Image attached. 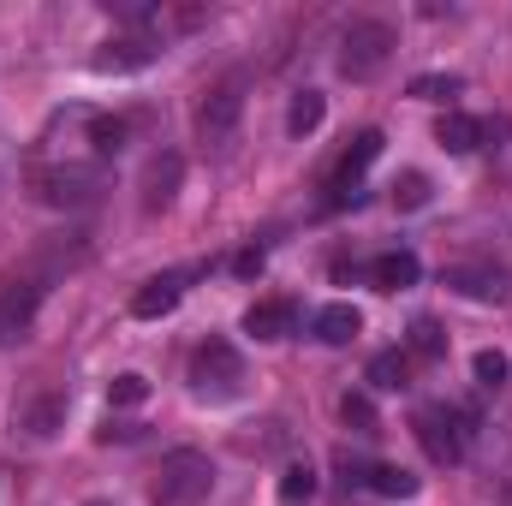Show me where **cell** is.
Instances as JSON below:
<instances>
[{
    "label": "cell",
    "mask_w": 512,
    "mask_h": 506,
    "mask_svg": "<svg viewBox=\"0 0 512 506\" xmlns=\"http://www.w3.org/2000/svg\"><path fill=\"white\" fill-rule=\"evenodd\" d=\"M30 185L48 209H90L108 191V167L102 161H42L30 173Z\"/></svg>",
    "instance_id": "obj_1"
},
{
    "label": "cell",
    "mask_w": 512,
    "mask_h": 506,
    "mask_svg": "<svg viewBox=\"0 0 512 506\" xmlns=\"http://www.w3.org/2000/svg\"><path fill=\"white\" fill-rule=\"evenodd\" d=\"M393 48H399V30L387 18H352L340 30V78L370 84L387 60H393Z\"/></svg>",
    "instance_id": "obj_2"
},
{
    "label": "cell",
    "mask_w": 512,
    "mask_h": 506,
    "mask_svg": "<svg viewBox=\"0 0 512 506\" xmlns=\"http://www.w3.org/2000/svg\"><path fill=\"white\" fill-rule=\"evenodd\" d=\"M215 489V465L197 447H173L155 471V506H203Z\"/></svg>",
    "instance_id": "obj_3"
},
{
    "label": "cell",
    "mask_w": 512,
    "mask_h": 506,
    "mask_svg": "<svg viewBox=\"0 0 512 506\" xmlns=\"http://www.w3.org/2000/svg\"><path fill=\"white\" fill-rule=\"evenodd\" d=\"M245 387V358L233 340H203L191 358V393L197 399H239Z\"/></svg>",
    "instance_id": "obj_4"
},
{
    "label": "cell",
    "mask_w": 512,
    "mask_h": 506,
    "mask_svg": "<svg viewBox=\"0 0 512 506\" xmlns=\"http://www.w3.org/2000/svg\"><path fill=\"white\" fill-rule=\"evenodd\" d=\"M239 120H245V78L233 72V78H221V84L203 90V102H197V137L203 143H227L239 131Z\"/></svg>",
    "instance_id": "obj_5"
},
{
    "label": "cell",
    "mask_w": 512,
    "mask_h": 506,
    "mask_svg": "<svg viewBox=\"0 0 512 506\" xmlns=\"http://www.w3.org/2000/svg\"><path fill=\"white\" fill-rule=\"evenodd\" d=\"M42 298H48V280H36V274H24V268L0 286V346H18V340L30 334Z\"/></svg>",
    "instance_id": "obj_6"
},
{
    "label": "cell",
    "mask_w": 512,
    "mask_h": 506,
    "mask_svg": "<svg viewBox=\"0 0 512 506\" xmlns=\"http://www.w3.org/2000/svg\"><path fill=\"white\" fill-rule=\"evenodd\" d=\"M179 185H185V155L179 149H155L143 161V179H137V209L143 215H161L179 197Z\"/></svg>",
    "instance_id": "obj_7"
},
{
    "label": "cell",
    "mask_w": 512,
    "mask_h": 506,
    "mask_svg": "<svg viewBox=\"0 0 512 506\" xmlns=\"http://www.w3.org/2000/svg\"><path fill=\"white\" fill-rule=\"evenodd\" d=\"M66 411H72V393H66V387H36V393H24V399H18L12 429H24L30 441H48V435H60V429H66Z\"/></svg>",
    "instance_id": "obj_8"
},
{
    "label": "cell",
    "mask_w": 512,
    "mask_h": 506,
    "mask_svg": "<svg viewBox=\"0 0 512 506\" xmlns=\"http://www.w3.org/2000/svg\"><path fill=\"white\" fill-rule=\"evenodd\" d=\"M411 429H417L429 465H459V459H465V429H453V411H447V405H423V411L411 417Z\"/></svg>",
    "instance_id": "obj_9"
},
{
    "label": "cell",
    "mask_w": 512,
    "mask_h": 506,
    "mask_svg": "<svg viewBox=\"0 0 512 506\" xmlns=\"http://www.w3.org/2000/svg\"><path fill=\"white\" fill-rule=\"evenodd\" d=\"M90 262V239L84 233H48L36 251H30V262H24V274H36V280H60V274H72V268H84Z\"/></svg>",
    "instance_id": "obj_10"
},
{
    "label": "cell",
    "mask_w": 512,
    "mask_h": 506,
    "mask_svg": "<svg viewBox=\"0 0 512 506\" xmlns=\"http://www.w3.org/2000/svg\"><path fill=\"white\" fill-rule=\"evenodd\" d=\"M441 286H453L459 298H477V304H507L512 298V274L507 268H483V262H453V268H441Z\"/></svg>",
    "instance_id": "obj_11"
},
{
    "label": "cell",
    "mask_w": 512,
    "mask_h": 506,
    "mask_svg": "<svg viewBox=\"0 0 512 506\" xmlns=\"http://www.w3.org/2000/svg\"><path fill=\"white\" fill-rule=\"evenodd\" d=\"M376 155H382V131H358V137L346 143V155L334 161V179H328V209H340L346 197H358L352 185L364 179V167H370Z\"/></svg>",
    "instance_id": "obj_12"
},
{
    "label": "cell",
    "mask_w": 512,
    "mask_h": 506,
    "mask_svg": "<svg viewBox=\"0 0 512 506\" xmlns=\"http://www.w3.org/2000/svg\"><path fill=\"white\" fill-rule=\"evenodd\" d=\"M161 54V36L155 30H126V36H114V42H102V54L90 60L96 72H137V66H149Z\"/></svg>",
    "instance_id": "obj_13"
},
{
    "label": "cell",
    "mask_w": 512,
    "mask_h": 506,
    "mask_svg": "<svg viewBox=\"0 0 512 506\" xmlns=\"http://www.w3.org/2000/svg\"><path fill=\"white\" fill-rule=\"evenodd\" d=\"M179 298H185V274H155V280H143L131 292V316L137 322H155V316L179 310Z\"/></svg>",
    "instance_id": "obj_14"
},
{
    "label": "cell",
    "mask_w": 512,
    "mask_h": 506,
    "mask_svg": "<svg viewBox=\"0 0 512 506\" xmlns=\"http://www.w3.org/2000/svg\"><path fill=\"white\" fill-rule=\"evenodd\" d=\"M292 328H298V304H286V298H268V304L245 310V334L251 340H286Z\"/></svg>",
    "instance_id": "obj_15"
},
{
    "label": "cell",
    "mask_w": 512,
    "mask_h": 506,
    "mask_svg": "<svg viewBox=\"0 0 512 506\" xmlns=\"http://www.w3.org/2000/svg\"><path fill=\"white\" fill-rule=\"evenodd\" d=\"M310 328H316V340H322V346H352V340L364 334V316H358L352 304H322Z\"/></svg>",
    "instance_id": "obj_16"
},
{
    "label": "cell",
    "mask_w": 512,
    "mask_h": 506,
    "mask_svg": "<svg viewBox=\"0 0 512 506\" xmlns=\"http://www.w3.org/2000/svg\"><path fill=\"white\" fill-rule=\"evenodd\" d=\"M417 274H423V262L411 251H382L370 262V280L382 286V292H405V286H417Z\"/></svg>",
    "instance_id": "obj_17"
},
{
    "label": "cell",
    "mask_w": 512,
    "mask_h": 506,
    "mask_svg": "<svg viewBox=\"0 0 512 506\" xmlns=\"http://www.w3.org/2000/svg\"><path fill=\"white\" fill-rule=\"evenodd\" d=\"M435 143H441L447 155H471V149L483 143V120H471V114H441Z\"/></svg>",
    "instance_id": "obj_18"
},
{
    "label": "cell",
    "mask_w": 512,
    "mask_h": 506,
    "mask_svg": "<svg viewBox=\"0 0 512 506\" xmlns=\"http://www.w3.org/2000/svg\"><path fill=\"white\" fill-rule=\"evenodd\" d=\"M370 387L376 393H405L411 387V352H376L370 358Z\"/></svg>",
    "instance_id": "obj_19"
},
{
    "label": "cell",
    "mask_w": 512,
    "mask_h": 506,
    "mask_svg": "<svg viewBox=\"0 0 512 506\" xmlns=\"http://www.w3.org/2000/svg\"><path fill=\"white\" fill-rule=\"evenodd\" d=\"M131 137V120H114V114H90V149H96V161L108 167L120 149H126Z\"/></svg>",
    "instance_id": "obj_20"
},
{
    "label": "cell",
    "mask_w": 512,
    "mask_h": 506,
    "mask_svg": "<svg viewBox=\"0 0 512 506\" xmlns=\"http://www.w3.org/2000/svg\"><path fill=\"white\" fill-rule=\"evenodd\" d=\"M322 114H328L322 90H298V96H292V108H286V131H292V137H310V131L322 126Z\"/></svg>",
    "instance_id": "obj_21"
},
{
    "label": "cell",
    "mask_w": 512,
    "mask_h": 506,
    "mask_svg": "<svg viewBox=\"0 0 512 506\" xmlns=\"http://www.w3.org/2000/svg\"><path fill=\"white\" fill-rule=\"evenodd\" d=\"M310 495H316V465H310V459L280 465V501H286V506H304Z\"/></svg>",
    "instance_id": "obj_22"
},
{
    "label": "cell",
    "mask_w": 512,
    "mask_h": 506,
    "mask_svg": "<svg viewBox=\"0 0 512 506\" xmlns=\"http://www.w3.org/2000/svg\"><path fill=\"white\" fill-rule=\"evenodd\" d=\"M405 352H411V358H441V352H447L441 322H435V316H417V322L405 328Z\"/></svg>",
    "instance_id": "obj_23"
},
{
    "label": "cell",
    "mask_w": 512,
    "mask_h": 506,
    "mask_svg": "<svg viewBox=\"0 0 512 506\" xmlns=\"http://www.w3.org/2000/svg\"><path fill=\"white\" fill-rule=\"evenodd\" d=\"M370 489H376L382 501H411V495H417V477H411L405 465H370Z\"/></svg>",
    "instance_id": "obj_24"
},
{
    "label": "cell",
    "mask_w": 512,
    "mask_h": 506,
    "mask_svg": "<svg viewBox=\"0 0 512 506\" xmlns=\"http://www.w3.org/2000/svg\"><path fill=\"white\" fill-rule=\"evenodd\" d=\"M459 90H465L459 72H423V78H411V96L417 102H453Z\"/></svg>",
    "instance_id": "obj_25"
},
{
    "label": "cell",
    "mask_w": 512,
    "mask_h": 506,
    "mask_svg": "<svg viewBox=\"0 0 512 506\" xmlns=\"http://www.w3.org/2000/svg\"><path fill=\"white\" fill-rule=\"evenodd\" d=\"M340 417H346V429H358V435H382L370 393H346V399H340Z\"/></svg>",
    "instance_id": "obj_26"
},
{
    "label": "cell",
    "mask_w": 512,
    "mask_h": 506,
    "mask_svg": "<svg viewBox=\"0 0 512 506\" xmlns=\"http://www.w3.org/2000/svg\"><path fill=\"white\" fill-rule=\"evenodd\" d=\"M471 370H477V387H489V393H495V387H507V376H512V364L501 358V352H477V358H471Z\"/></svg>",
    "instance_id": "obj_27"
},
{
    "label": "cell",
    "mask_w": 512,
    "mask_h": 506,
    "mask_svg": "<svg viewBox=\"0 0 512 506\" xmlns=\"http://www.w3.org/2000/svg\"><path fill=\"white\" fill-rule=\"evenodd\" d=\"M143 399H149V381L143 376H131L126 370V376L108 381V405H143Z\"/></svg>",
    "instance_id": "obj_28"
},
{
    "label": "cell",
    "mask_w": 512,
    "mask_h": 506,
    "mask_svg": "<svg viewBox=\"0 0 512 506\" xmlns=\"http://www.w3.org/2000/svg\"><path fill=\"white\" fill-rule=\"evenodd\" d=\"M393 203H399V209H423V203H429V179H423V173H405V179L393 185Z\"/></svg>",
    "instance_id": "obj_29"
},
{
    "label": "cell",
    "mask_w": 512,
    "mask_h": 506,
    "mask_svg": "<svg viewBox=\"0 0 512 506\" xmlns=\"http://www.w3.org/2000/svg\"><path fill=\"white\" fill-rule=\"evenodd\" d=\"M233 274H262V251H239L233 256Z\"/></svg>",
    "instance_id": "obj_30"
},
{
    "label": "cell",
    "mask_w": 512,
    "mask_h": 506,
    "mask_svg": "<svg viewBox=\"0 0 512 506\" xmlns=\"http://www.w3.org/2000/svg\"><path fill=\"white\" fill-rule=\"evenodd\" d=\"M90 506H114V501H90Z\"/></svg>",
    "instance_id": "obj_31"
}]
</instances>
